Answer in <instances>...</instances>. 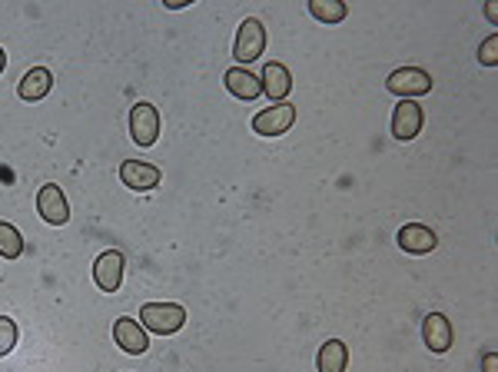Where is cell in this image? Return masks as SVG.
Masks as SVG:
<instances>
[{
    "label": "cell",
    "mask_w": 498,
    "mask_h": 372,
    "mask_svg": "<svg viewBox=\"0 0 498 372\" xmlns=\"http://www.w3.org/2000/svg\"><path fill=\"white\" fill-rule=\"evenodd\" d=\"M140 326L156 336H174L186 326V306L180 302H146L140 310Z\"/></svg>",
    "instance_id": "obj_1"
},
{
    "label": "cell",
    "mask_w": 498,
    "mask_h": 372,
    "mask_svg": "<svg viewBox=\"0 0 498 372\" xmlns=\"http://www.w3.org/2000/svg\"><path fill=\"white\" fill-rule=\"evenodd\" d=\"M266 51V27L263 21H256V17H246L240 23V31H236V43H233V57H236V67L240 63H253L259 60Z\"/></svg>",
    "instance_id": "obj_2"
},
{
    "label": "cell",
    "mask_w": 498,
    "mask_h": 372,
    "mask_svg": "<svg viewBox=\"0 0 498 372\" xmlns=\"http://www.w3.org/2000/svg\"><path fill=\"white\" fill-rule=\"evenodd\" d=\"M386 87L402 100H412V97H422V93L432 90V77L422 67H399V70L389 73Z\"/></svg>",
    "instance_id": "obj_3"
},
{
    "label": "cell",
    "mask_w": 498,
    "mask_h": 372,
    "mask_svg": "<svg viewBox=\"0 0 498 372\" xmlns=\"http://www.w3.org/2000/svg\"><path fill=\"white\" fill-rule=\"evenodd\" d=\"M130 136L136 146H153L160 136V110L153 104H133L130 110Z\"/></svg>",
    "instance_id": "obj_4"
},
{
    "label": "cell",
    "mask_w": 498,
    "mask_h": 372,
    "mask_svg": "<svg viewBox=\"0 0 498 372\" xmlns=\"http://www.w3.org/2000/svg\"><path fill=\"white\" fill-rule=\"evenodd\" d=\"M426 126V110L416 104V100H399V107L392 110V136L396 140H416Z\"/></svg>",
    "instance_id": "obj_5"
},
{
    "label": "cell",
    "mask_w": 498,
    "mask_h": 372,
    "mask_svg": "<svg viewBox=\"0 0 498 372\" xmlns=\"http://www.w3.org/2000/svg\"><path fill=\"white\" fill-rule=\"evenodd\" d=\"M296 124V107L293 104H273L269 110H259L253 116V130L259 136H283Z\"/></svg>",
    "instance_id": "obj_6"
},
{
    "label": "cell",
    "mask_w": 498,
    "mask_h": 372,
    "mask_svg": "<svg viewBox=\"0 0 498 372\" xmlns=\"http://www.w3.org/2000/svg\"><path fill=\"white\" fill-rule=\"evenodd\" d=\"M123 253L120 249H107V253H100L97 256V263H93V279H97V286H100L103 293H117L123 283Z\"/></svg>",
    "instance_id": "obj_7"
},
{
    "label": "cell",
    "mask_w": 498,
    "mask_h": 372,
    "mask_svg": "<svg viewBox=\"0 0 498 372\" xmlns=\"http://www.w3.org/2000/svg\"><path fill=\"white\" fill-rule=\"evenodd\" d=\"M37 213H41L51 227H63L67 219H70V207H67V197H63L61 186H41V193H37Z\"/></svg>",
    "instance_id": "obj_8"
},
{
    "label": "cell",
    "mask_w": 498,
    "mask_h": 372,
    "mask_svg": "<svg viewBox=\"0 0 498 372\" xmlns=\"http://www.w3.org/2000/svg\"><path fill=\"white\" fill-rule=\"evenodd\" d=\"M120 180L123 186H130L136 193H146V190H156L160 186V166L146 163V160H127L120 166Z\"/></svg>",
    "instance_id": "obj_9"
},
{
    "label": "cell",
    "mask_w": 498,
    "mask_h": 372,
    "mask_svg": "<svg viewBox=\"0 0 498 372\" xmlns=\"http://www.w3.org/2000/svg\"><path fill=\"white\" fill-rule=\"evenodd\" d=\"M113 339H117V346H120L123 352H130V356H143V352L150 349L146 330H143L140 322H133V316H120V320L113 322Z\"/></svg>",
    "instance_id": "obj_10"
},
{
    "label": "cell",
    "mask_w": 498,
    "mask_h": 372,
    "mask_svg": "<svg viewBox=\"0 0 498 372\" xmlns=\"http://www.w3.org/2000/svg\"><path fill=\"white\" fill-rule=\"evenodd\" d=\"M259 83H263V93L269 97V100H276V104H286V97L293 93V73H289V67L286 63H266L263 77H259Z\"/></svg>",
    "instance_id": "obj_11"
},
{
    "label": "cell",
    "mask_w": 498,
    "mask_h": 372,
    "mask_svg": "<svg viewBox=\"0 0 498 372\" xmlns=\"http://www.w3.org/2000/svg\"><path fill=\"white\" fill-rule=\"evenodd\" d=\"M422 339H426V349L438 352V356L448 352L452 349V322L442 312H428L422 322Z\"/></svg>",
    "instance_id": "obj_12"
},
{
    "label": "cell",
    "mask_w": 498,
    "mask_h": 372,
    "mask_svg": "<svg viewBox=\"0 0 498 372\" xmlns=\"http://www.w3.org/2000/svg\"><path fill=\"white\" fill-rule=\"evenodd\" d=\"M399 246L406 249V253H412V256H426V253H432L438 246V239L422 223H406V227L399 229Z\"/></svg>",
    "instance_id": "obj_13"
},
{
    "label": "cell",
    "mask_w": 498,
    "mask_h": 372,
    "mask_svg": "<svg viewBox=\"0 0 498 372\" xmlns=\"http://www.w3.org/2000/svg\"><path fill=\"white\" fill-rule=\"evenodd\" d=\"M223 80H226V90L233 93V97H240V100H246V104L263 97V83H259V77H253L246 67H230Z\"/></svg>",
    "instance_id": "obj_14"
},
{
    "label": "cell",
    "mask_w": 498,
    "mask_h": 372,
    "mask_svg": "<svg viewBox=\"0 0 498 372\" xmlns=\"http://www.w3.org/2000/svg\"><path fill=\"white\" fill-rule=\"evenodd\" d=\"M51 90H53V73L47 70V67H33V70L23 73L21 83H17V93H21V100H27V104L43 100Z\"/></svg>",
    "instance_id": "obj_15"
},
{
    "label": "cell",
    "mask_w": 498,
    "mask_h": 372,
    "mask_svg": "<svg viewBox=\"0 0 498 372\" xmlns=\"http://www.w3.org/2000/svg\"><path fill=\"white\" fill-rule=\"evenodd\" d=\"M349 366V349L343 339H329L319 346V356H315V369L319 372H346Z\"/></svg>",
    "instance_id": "obj_16"
},
{
    "label": "cell",
    "mask_w": 498,
    "mask_h": 372,
    "mask_svg": "<svg viewBox=\"0 0 498 372\" xmlns=\"http://www.w3.org/2000/svg\"><path fill=\"white\" fill-rule=\"evenodd\" d=\"M309 14H313L319 23H339L349 17V4H343V0H313V4H309Z\"/></svg>",
    "instance_id": "obj_17"
},
{
    "label": "cell",
    "mask_w": 498,
    "mask_h": 372,
    "mask_svg": "<svg viewBox=\"0 0 498 372\" xmlns=\"http://www.w3.org/2000/svg\"><path fill=\"white\" fill-rule=\"evenodd\" d=\"M0 256L4 259H21L23 256L21 229L11 227V223H0Z\"/></svg>",
    "instance_id": "obj_18"
},
{
    "label": "cell",
    "mask_w": 498,
    "mask_h": 372,
    "mask_svg": "<svg viewBox=\"0 0 498 372\" xmlns=\"http://www.w3.org/2000/svg\"><path fill=\"white\" fill-rule=\"evenodd\" d=\"M17 322L11 320V316H0V359L7 356V352H14V346H17Z\"/></svg>",
    "instance_id": "obj_19"
},
{
    "label": "cell",
    "mask_w": 498,
    "mask_h": 372,
    "mask_svg": "<svg viewBox=\"0 0 498 372\" xmlns=\"http://www.w3.org/2000/svg\"><path fill=\"white\" fill-rule=\"evenodd\" d=\"M478 63H485V67H495L498 63V33H492L488 41H482V47H478Z\"/></svg>",
    "instance_id": "obj_20"
},
{
    "label": "cell",
    "mask_w": 498,
    "mask_h": 372,
    "mask_svg": "<svg viewBox=\"0 0 498 372\" xmlns=\"http://www.w3.org/2000/svg\"><path fill=\"white\" fill-rule=\"evenodd\" d=\"M482 369H485V372H498V352L495 349H488L485 356H482Z\"/></svg>",
    "instance_id": "obj_21"
},
{
    "label": "cell",
    "mask_w": 498,
    "mask_h": 372,
    "mask_svg": "<svg viewBox=\"0 0 498 372\" xmlns=\"http://www.w3.org/2000/svg\"><path fill=\"white\" fill-rule=\"evenodd\" d=\"M485 17L492 21V27H498V4H485Z\"/></svg>",
    "instance_id": "obj_22"
},
{
    "label": "cell",
    "mask_w": 498,
    "mask_h": 372,
    "mask_svg": "<svg viewBox=\"0 0 498 372\" xmlns=\"http://www.w3.org/2000/svg\"><path fill=\"white\" fill-rule=\"evenodd\" d=\"M166 7H170V11H180V7H186V0H166Z\"/></svg>",
    "instance_id": "obj_23"
},
{
    "label": "cell",
    "mask_w": 498,
    "mask_h": 372,
    "mask_svg": "<svg viewBox=\"0 0 498 372\" xmlns=\"http://www.w3.org/2000/svg\"><path fill=\"white\" fill-rule=\"evenodd\" d=\"M4 67H7V53H4V47H0V73H4Z\"/></svg>",
    "instance_id": "obj_24"
}]
</instances>
